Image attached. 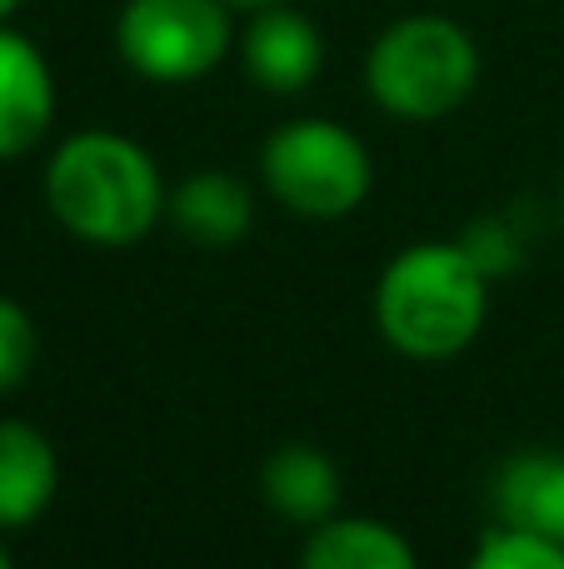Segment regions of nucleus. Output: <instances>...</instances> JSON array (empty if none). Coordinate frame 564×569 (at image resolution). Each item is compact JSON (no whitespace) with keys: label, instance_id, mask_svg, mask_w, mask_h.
Masks as SVG:
<instances>
[{"label":"nucleus","instance_id":"f257e3e1","mask_svg":"<svg viewBox=\"0 0 564 569\" xmlns=\"http://www.w3.org/2000/svg\"><path fill=\"white\" fill-rule=\"evenodd\" d=\"M160 170L120 130H75L46 160V206L85 246H135L165 216Z\"/></svg>","mask_w":564,"mask_h":569},{"label":"nucleus","instance_id":"f03ea898","mask_svg":"<svg viewBox=\"0 0 564 569\" xmlns=\"http://www.w3.org/2000/svg\"><path fill=\"white\" fill-rule=\"evenodd\" d=\"M490 315V276L465 240H420L390 256L375 280V325L410 360L470 350Z\"/></svg>","mask_w":564,"mask_h":569},{"label":"nucleus","instance_id":"7ed1b4c3","mask_svg":"<svg viewBox=\"0 0 564 569\" xmlns=\"http://www.w3.org/2000/svg\"><path fill=\"white\" fill-rule=\"evenodd\" d=\"M480 46L460 20L415 10L400 16L370 40L365 90L395 120H445L475 96Z\"/></svg>","mask_w":564,"mask_h":569},{"label":"nucleus","instance_id":"20e7f679","mask_svg":"<svg viewBox=\"0 0 564 569\" xmlns=\"http://www.w3.org/2000/svg\"><path fill=\"white\" fill-rule=\"evenodd\" d=\"M260 180L300 220H340L365 206L375 186L365 140L325 116L285 120L260 146Z\"/></svg>","mask_w":564,"mask_h":569},{"label":"nucleus","instance_id":"39448f33","mask_svg":"<svg viewBox=\"0 0 564 569\" xmlns=\"http://www.w3.org/2000/svg\"><path fill=\"white\" fill-rule=\"evenodd\" d=\"M240 46L230 0H125L115 50L150 86H190L225 66Z\"/></svg>","mask_w":564,"mask_h":569},{"label":"nucleus","instance_id":"423d86ee","mask_svg":"<svg viewBox=\"0 0 564 569\" xmlns=\"http://www.w3.org/2000/svg\"><path fill=\"white\" fill-rule=\"evenodd\" d=\"M240 66L270 96H300L315 86L320 66H325V36L305 10L275 0V6L250 10L245 30H240Z\"/></svg>","mask_w":564,"mask_h":569},{"label":"nucleus","instance_id":"0eeeda50","mask_svg":"<svg viewBox=\"0 0 564 569\" xmlns=\"http://www.w3.org/2000/svg\"><path fill=\"white\" fill-rule=\"evenodd\" d=\"M56 76L50 60L16 26H0V160H20L50 136Z\"/></svg>","mask_w":564,"mask_h":569},{"label":"nucleus","instance_id":"6e6552de","mask_svg":"<svg viewBox=\"0 0 564 569\" xmlns=\"http://www.w3.org/2000/svg\"><path fill=\"white\" fill-rule=\"evenodd\" d=\"M165 220L175 226V236H185L190 246H235L250 236L255 220V196L240 176L230 170H195L165 196Z\"/></svg>","mask_w":564,"mask_h":569},{"label":"nucleus","instance_id":"1a4fd4ad","mask_svg":"<svg viewBox=\"0 0 564 569\" xmlns=\"http://www.w3.org/2000/svg\"><path fill=\"white\" fill-rule=\"evenodd\" d=\"M260 495L265 505L290 525H325L330 515L340 510V495H345V480H340L335 460H330L320 445H280L275 455H265L260 465Z\"/></svg>","mask_w":564,"mask_h":569},{"label":"nucleus","instance_id":"9d476101","mask_svg":"<svg viewBox=\"0 0 564 569\" xmlns=\"http://www.w3.org/2000/svg\"><path fill=\"white\" fill-rule=\"evenodd\" d=\"M60 490L56 445L26 420H0V530H26Z\"/></svg>","mask_w":564,"mask_h":569},{"label":"nucleus","instance_id":"9b49d317","mask_svg":"<svg viewBox=\"0 0 564 569\" xmlns=\"http://www.w3.org/2000/svg\"><path fill=\"white\" fill-rule=\"evenodd\" d=\"M300 569H420L415 545L370 515H330L300 550Z\"/></svg>","mask_w":564,"mask_h":569},{"label":"nucleus","instance_id":"f8f14e48","mask_svg":"<svg viewBox=\"0 0 564 569\" xmlns=\"http://www.w3.org/2000/svg\"><path fill=\"white\" fill-rule=\"evenodd\" d=\"M495 520L540 530L564 545V455L530 450L505 460L495 480Z\"/></svg>","mask_w":564,"mask_h":569},{"label":"nucleus","instance_id":"ddd939ff","mask_svg":"<svg viewBox=\"0 0 564 569\" xmlns=\"http://www.w3.org/2000/svg\"><path fill=\"white\" fill-rule=\"evenodd\" d=\"M465 569H564V545L540 530L495 525V530L475 545Z\"/></svg>","mask_w":564,"mask_h":569},{"label":"nucleus","instance_id":"4468645a","mask_svg":"<svg viewBox=\"0 0 564 569\" xmlns=\"http://www.w3.org/2000/svg\"><path fill=\"white\" fill-rule=\"evenodd\" d=\"M40 355V335H36V320L26 315V305L0 295V395H10L20 380L30 375Z\"/></svg>","mask_w":564,"mask_h":569},{"label":"nucleus","instance_id":"2eb2a0df","mask_svg":"<svg viewBox=\"0 0 564 569\" xmlns=\"http://www.w3.org/2000/svg\"><path fill=\"white\" fill-rule=\"evenodd\" d=\"M20 6H26V0H0V26H10V16H16Z\"/></svg>","mask_w":564,"mask_h":569},{"label":"nucleus","instance_id":"dca6fc26","mask_svg":"<svg viewBox=\"0 0 564 569\" xmlns=\"http://www.w3.org/2000/svg\"><path fill=\"white\" fill-rule=\"evenodd\" d=\"M235 10H260V6H275V0H230Z\"/></svg>","mask_w":564,"mask_h":569},{"label":"nucleus","instance_id":"f3484780","mask_svg":"<svg viewBox=\"0 0 564 569\" xmlns=\"http://www.w3.org/2000/svg\"><path fill=\"white\" fill-rule=\"evenodd\" d=\"M0 569H16V565H10V555H6V545H0Z\"/></svg>","mask_w":564,"mask_h":569},{"label":"nucleus","instance_id":"a211bd4d","mask_svg":"<svg viewBox=\"0 0 564 569\" xmlns=\"http://www.w3.org/2000/svg\"><path fill=\"white\" fill-rule=\"evenodd\" d=\"M560 200H564V180H560Z\"/></svg>","mask_w":564,"mask_h":569}]
</instances>
